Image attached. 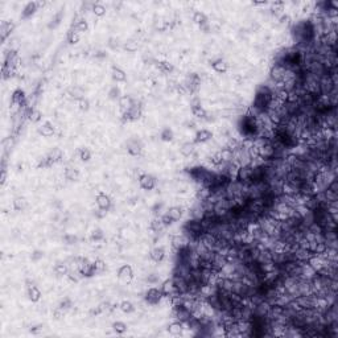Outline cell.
Returning a JSON list of instances; mask_svg holds the SVG:
<instances>
[{
  "label": "cell",
  "mask_w": 338,
  "mask_h": 338,
  "mask_svg": "<svg viewBox=\"0 0 338 338\" xmlns=\"http://www.w3.org/2000/svg\"><path fill=\"white\" fill-rule=\"evenodd\" d=\"M29 116H30V119L36 122V120L40 119V112H38V111H33V110H32V111L29 112Z\"/></svg>",
  "instance_id": "44dd1931"
},
{
  "label": "cell",
  "mask_w": 338,
  "mask_h": 338,
  "mask_svg": "<svg viewBox=\"0 0 338 338\" xmlns=\"http://www.w3.org/2000/svg\"><path fill=\"white\" fill-rule=\"evenodd\" d=\"M162 291L161 289H157V288H152V289H149L148 292H147V301H148L149 304H157L160 300H161L162 297Z\"/></svg>",
  "instance_id": "6da1fadb"
},
{
  "label": "cell",
  "mask_w": 338,
  "mask_h": 338,
  "mask_svg": "<svg viewBox=\"0 0 338 338\" xmlns=\"http://www.w3.org/2000/svg\"><path fill=\"white\" fill-rule=\"evenodd\" d=\"M81 157H82V160H89L90 159V152L87 149H83L82 153H81Z\"/></svg>",
  "instance_id": "d4e9b609"
},
{
  "label": "cell",
  "mask_w": 338,
  "mask_h": 338,
  "mask_svg": "<svg viewBox=\"0 0 338 338\" xmlns=\"http://www.w3.org/2000/svg\"><path fill=\"white\" fill-rule=\"evenodd\" d=\"M213 67L214 69L217 70L218 73H222V72H226V69H227V65H226V62H223V61H217V62H214L213 64Z\"/></svg>",
  "instance_id": "ba28073f"
},
{
  "label": "cell",
  "mask_w": 338,
  "mask_h": 338,
  "mask_svg": "<svg viewBox=\"0 0 338 338\" xmlns=\"http://www.w3.org/2000/svg\"><path fill=\"white\" fill-rule=\"evenodd\" d=\"M160 67H161L162 70H165V72H169V70H172V66H171V65H168L167 62H162V64L160 65Z\"/></svg>",
  "instance_id": "4316f807"
},
{
  "label": "cell",
  "mask_w": 338,
  "mask_h": 338,
  "mask_svg": "<svg viewBox=\"0 0 338 338\" xmlns=\"http://www.w3.org/2000/svg\"><path fill=\"white\" fill-rule=\"evenodd\" d=\"M94 264V269H95V274L96 272H102L104 269V264H103V261H101V260H98V261H95V263H93Z\"/></svg>",
  "instance_id": "e0dca14e"
},
{
  "label": "cell",
  "mask_w": 338,
  "mask_h": 338,
  "mask_svg": "<svg viewBox=\"0 0 338 338\" xmlns=\"http://www.w3.org/2000/svg\"><path fill=\"white\" fill-rule=\"evenodd\" d=\"M75 28H77V29H81V30H85L86 28H87V25H86V23H85V21H79V23L77 24V27H75Z\"/></svg>",
  "instance_id": "484cf974"
},
{
  "label": "cell",
  "mask_w": 338,
  "mask_h": 338,
  "mask_svg": "<svg viewBox=\"0 0 338 338\" xmlns=\"http://www.w3.org/2000/svg\"><path fill=\"white\" fill-rule=\"evenodd\" d=\"M194 20H196V23H198V24L201 25V27L206 24V17L203 16L202 13H196V16H194Z\"/></svg>",
  "instance_id": "5bb4252c"
},
{
  "label": "cell",
  "mask_w": 338,
  "mask_h": 338,
  "mask_svg": "<svg viewBox=\"0 0 338 338\" xmlns=\"http://www.w3.org/2000/svg\"><path fill=\"white\" fill-rule=\"evenodd\" d=\"M29 295H30V298H32L33 301H37L38 298H40V292L37 291V288H36V287L29 288Z\"/></svg>",
  "instance_id": "7c38bea8"
},
{
  "label": "cell",
  "mask_w": 338,
  "mask_h": 338,
  "mask_svg": "<svg viewBox=\"0 0 338 338\" xmlns=\"http://www.w3.org/2000/svg\"><path fill=\"white\" fill-rule=\"evenodd\" d=\"M77 41H78L77 32H72V35H70V43H77Z\"/></svg>",
  "instance_id": "83f0119b"
},
{
  "label": "cell",
  "mask_w": 338,
  "mask_h": 338,
  "mask_svg": "<svg viewBox=\"0 0 338 338\" xmlns=\"http://www.w3.org/2000/svg\"><path fill=\"white\" fill-rule=\"evenodd\" d=\"M114 78H115V79H118V81H124V79H125V75H124V73H123L122 70L115 69V70H114Z\"/></svg>",
  "instance_id": "9a60e30c"
},
{
  "label": "cell",
  "mask_w": 338,
  "mask_h": 338,
  "mask_svg": "<svg viewBox=\"0 0 338 338\" xmlns=\"http://www.w3.org/2000/svg\"><path fill=\"white\" fill-rule=\"evenodd\" d=\"M94 12H95L96 15H99V16H101V15L104 13V8H103L102 6H95V7H94Z\"/></svg>",
  "instance_id": "7402d4cb"
},
{
  "label": "cell",
  "mask_w": 338,
  "mask_h": 338,
  "mask_svg": "<svg viewBox=\"0 0 338 338\" xmlns=\"http://www.w3.org/2000/svg\"><path fill=\"white\" fill-rule=\"evenodd\" d=\"M210 137H211V133L209 132V131H206V130H202V131H200V132L197 133V139H196V140L203 143V141H208Z\"/></svg>",
  "instance_id": "52a82bcc"
},
{
  "label": "cell",
  "mask_w": 338,
  "mask_h": 338,
  "mask_svg": "<svg viewBox=\"0 0 338 338\" xmlns=\"http://www.w3.org/2000/svg\"><path fill=\"white\" fill-rule=\"evenodd\" d=\"M122 309H123L124 312H131V310H133L132 304H131V303H123V304H122Z\"/></svg>",
  "instance_id": "ffe728a7"
},
{
  "label": "cell",
  "mask_w": 338,
  "mask_h": 338,
  "mask_svg": "<svg viewBox=\"0 0 338 338\" xmlns=\"http://www.w3.org/2000/svg\"><path fill=\"white\" fill-rule=\"evenodd\" d=\"M140 184L144 189H152V188L156 185V180L152 176H148V174H144V176L140 177Z\"/></svg>",
  "instance_id": "7a4b0ae2"
},
{
  "label": "cell",
  "mask_w": 338,
  "mask_h": 338,
  "mask_svg": "<svg viewBox=\"0 0 338 338\" xmlns=\"http://www.w3.org/2000/svg\"><path fill=\"white\" fill-rule=\"evenodd\" d=\"M184 324L182 322H180V321H177V322H173V324L169 326V332L172 333V334H174V335H180V334H182V332H184Z\"/></svg>",
  "instance_id": "3957f363"
},
{
  "label": "cell",
  "mask_w": 338,
  "mask_h": 338,
  "mask_svg": "<svg viewBox=\"0 0 338 338\" xmlns=\"http://www.w3.org/2000/svg\"><path fill=\"white\" fill-rule=\"evenodd\" d=\"M184 154H190L193 152V144H185L184 148L181 149Z\"/></svg>",
  "instance_id": "d6986e66"
},
{
  "label": "cell",
  "mask_w": 338,
  "mask_h": 338,
  "mask_svg": "<svg viewBox=\"0 0 338 338\" xmlns=\"http://www.w3.org/2000/svg\"><path fill=\"white\" fill-rule=\"evenodd\" d=\"M119 277L122 280H124V281H130L131 277H132V271H131V268L128 266H124L120 268L119 271Z\"/></svg>",
  "instance_id": "277c9868"
},
{
  "label": "cell",
  "mask_w": 338,
  "mask_h": 338,
  "mask_svg": "<svg viewBox=\"0 0 338 338\" xmlns=\"http://www.w3.org/2000/svg\"><path fill=\"white\" fill-rule=\"evenodd\" d=\"M66 176H67V179L73 180L74 177H77V172H75V171H72V169H69V171L66 172Z\"/></svg>",
  "instance_id": "cb8c5ba5"
},
{
  "label": "cell",
  "mask_w": 338,
  "mask_h": 338,
  "mask_svg": "<svg viewBox=\"0 0 338 338\" xmlns=\"http://www.w3.org/2000/svg\"><path fill=\"white\" fill-rule=\"evenodd\" d=\"M162 139H164V140H171V139H172V132H171V131L165 130L164 133H162Z\"/></svg>",
  "instance_id": "603a6c76"
},
{
  "label": "cell",
  "mask_w": 338,
  "mask_h": 338,
  "mask_svg": "<svg viewBox=\"0 0 338 338\" xmlns=\"http://www.w3.org/2000/svg\"><path fill=\"white\" fill-rule=\"evenodd\" d=\"M167 214L171 217L172 219H173V222H174V221H179V219L182 217V211H181V209H180V208H172L171 210H168Z\"/></svg>",
  "instance_id": "8992f818"
},
{
  "label": "cell",
  "mask_w": 338,
  "mask_h": 338,
  "mask_svg": "<svg viewBox=\"0 0 338 338\" xmlns=\"http://www.w3.org/2000/svg\"><path fill=\"white\" fill-rule=\"evenodd\" d=\"M193 114L198 118H205L206 112L203 111V108H201V106H193Z\"/></svg>",
  "instance_id": "8fae6325"
},
{
  "label": "cell",
  "mask_w": 338,
  "mask_h": 338,
  "mask_svg": "<svg viewBox=\"0 0 338 338\" xmlns=\"http://www.w3.org/2000/svg\"><path fill=\"white\" fill-rule=\"evenodd\" d=\"M114 329L116 330L118 333H123V332H125V325L124 324H122V322H116V324H114Z\"/></svg>",
  "instance_id": "ac0fdd59"
},
{
  "label": "cell",
  "mask_w": 338,
  "mask_h": 338,
  "mask_svg": "<svg viewBox=\"0 0 338 338\" xmlns=\"http://www.w3.org/2000/svg\"><path fill=\"white\" fill-rule=\"evenodd\" d=\"M56 271L60 272V274H65V272H66V267H65L64 264H61V266H57Z\"/></svg>",
  "instance_id": "f1b7e54d"
},
{
  "label": "cell",
  "mask_w": 338,
  "mask_h": 338,
  "mask_svg": "<svg viewBox=\"0 0 338 338\" xmlns=\"http://www.w3.org/2000/svg\"><path fill=\"white\" fill-rule=\"evenodd\" d=\"M93 238H94V239H99V238H102V232L101 231H94Z\"/></svg>",
  "instance_id": "f546056e"
},
{
  "label": "cell",
  "mask_w": 338,
  "mask_h": 338,
  "mask_svg": "<svg viewBox=\"0 0 338 338\" xmlns=\"http://www.w3.org/2000/svg\"><path fill=\"white\" fill-rule=\"evenodd\" d=\"M35 9H36V4L35 3H29L24 9V17H27V16H29L30 13H33Z\"/></svg>",
  "instance_id": "4fadbf2b"
},
{
  "label": "cell",
  "mask_w": 338,
  "mask_h": 338,
  "mask_svg": "<svg viewBox=\"0 0 338 338\" xmlns=\"http://www.w3.org/2000/svg\"><path fill=\"white\" fill-rule=\"evenodd\" d=\"M98 205L102 210H106V209L110 206V198L107 197L106 194H103V193L99 194L98 196Z\"/></svg>",
  "instance_id": "5b68a950"
},
{
  "label": "cell",
  "mask_w": 338,
  "mask_h": 338,
  "mask_svg": "<svg viewBox=\"0 0 338 338\" xmlns=\"http://www.w3.org/2000/svg\"><path fill=\"white\" fill-rule=\"evenodd\" d=\"M40 132L43 133L44 136H50V135H53V127H50V124L46 123V124L40 130Z\"/></svg>",
  "instance_id": "30bf717a"
},
{
  "label": "cell",
  "mask_w": 338,
  "mask_h": 338,
  "mask_svg": "<svg viewBox=\"0 0 338 338\" xmlns=\"http://www.w3.org/2000/svg\"><path fill=\"white\" fill-rule=\"evenodd\" d=\"M152 258H153V260L160 261L162 258H164V250H162V248H156V250H153L152 251Z\"/></svg>",
  "instance_id": "9c48e42d"
},
{
  "label": "cell",
  "mask_w": 338,
  "mask_h": 338,
  "mask_svg": "<svg viewBox=\"0 0 338 338\" xmlns=\"http://www.w3.org/2000/svg\"><path fill=\"white\" fill-rule=\"evenodd\" d=\"M49 157H50L52 161H57V160L61 159V151H60V149H54V151L50 153V156H49Z\"/></svg>",
  "instance_id": "2e32d148"
}]
</instances>
